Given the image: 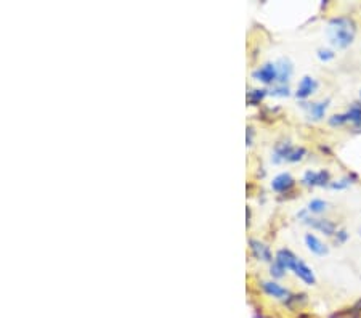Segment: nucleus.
Returning <instances> with one entry per match:
<instances>
[{
	"label": "nucleus",
	"mask_w": 361,
	"mask_h": 318,
	"mask_svg": "<svg viewBox=\"0 0 361 318\" xmlns=\"http://www.w3.org/2000/svg\"><path fill=\"white\" fill-rule=\"evenodd\" d=\"M305 222L308 225H312L313 228L320 230L324 235L328 236H332L336 233V224L331 222V220H326V219H305Z\"/></svg>",
	"instance_id": "nucleus-6"
},
{
	"label": "nucleus",
	"mask_w": 361,
	"mask_h": 318,
	"mask_svg": "<svg viewBox=\"0 0 361 318\" xmlns=\"http://www.w3.org/2000/svg\"><path fill=\"white\" fill-rule=\"evenodd\" d=\"M294 187V179L289 174H279L271 182V188L275 191H287Z\"/></svg>",
	"instance_id": "nucleus-9"
},
{
	"label": "nucleus",
	"mask_w": 361,
	"mask_h": 318,
	"mask_svg": "<svg viewBox=\"0 0 361 318\" xmlns=\"http://www.w3.org/2000/svg\"><path fill=\"white\" fill-rule=\"evenodd\" d=\"M284 272H286V270L281 267L279 263H276V262L273 263L271 269H270V273H271V275L275 277V278H283V277H284Z\"/></svg>",
	"instance_id": "nucleus-18"
},
{
	"label": "nucleus",
	"mask_w": 361,
	"mask_h": 318,
	"mask_svg": "<svg viewBox=\"0 0 361 318\" xmlns=\"http://www.w3.org/2000/svg\"><path fill=\"white\" fill-rule=\"evenodd\" d=\"M318 57H320V60H323V61H329V60L334 58V53L329 51V50H320V51H318Z\"/></svg>",
	"instance_id": "nucleus-21"
},
{
	"label": "nucleus",
	"mask_w": 361,
	"mask_h": 318,
	"mask_svg": "<svg viewBox=\"0 0 361 318\" xmlns=\"http://www.w3.org/2000/svg\"><path fill=\"white\" fill-rule=\"evenodd\" d=\"M246 140H248V145H251V141H252V129L251 127L248 129V135H246Z\"/></svg>",
	"instance_id": "nucleus-24"
},
{
	"label": "nucleus",
	"mask_w": 361,
	"mask_h": 318,
	"mask_svg": "<svg viewBox=\"0 0 361 318\" xmlns=\"http://www.w3.org/2000/svg\"><path fill=\"white\" fill-rule=\"evenodd\" d=\"M271 95L275 96H287L289 95V88L286 85H278L271 90Z\"/></svg>",
	"instance_id": "nucleus-20"
},
{
	"label": "nucleus",
	"mask_w": 361,
	"mask_h": 318,
	"mask_svg": "<svg viewBox=\"0 0 361 318\" xmlns=\"http://www.w3.org/2000/svg\"><path fill=\"white\" fill-rule=\"evenodd\" d=\"M249 244H251V249H252L254 255L257 259H262V260H265V262H271L273 260V255H271V252L268 249V246H265V244L257 241V240H251Z\"/></svg>",
	"instance_id": "nucleus-8"
},
{
	"label": "nucleus",
	"mask_w": 361,
	"mask_h": 318,
	"mask_svg": "<svg viewBox=\"0 0 361 318\" xmlns=\"http://www.w3.org/2000/svg\"><path fill=\"white\" fill-rule=\"evenodd\" d=\"M326 206L328 204H326L323 199H313V201H310V204H308V210L315 212V214H320V212H323L326 209Z\"/></svg>",
	"instance_id": "nucleus-15"
},
{
	"label": "nucleus",
	"mask_w": 361,
	"mask_h": 318,
	"mask_svg": "<svg viewBox=\"0 0 361 318\" xmlns=\"http://www.w3.org/2000/svg\"><path fill=\"white\" fill-rule=\"evenodd\" d=\"M347 114H334V116L329 119L331 126H342L343 122H347Z\"/></svg>",
	"instance_id": "nucleus-19"
},
{
	"label": "nucleus",
	"mask_w": 361,
	"mask_h": 318,
	"mask_svg": "<svg viewBox=\"0 0 361 318\" xmlns=\"http://www.w3.org/2000/svg\"><path fill=\"white\" fill-rule=\"evenodd\" d=\"M305 148H295V149H292V153L289 154V157H287V161H290V163H295V161H300V159L305 156Z\"/></svg>",
	"instance_id": "nucleus-17"
},
{
	"label": "nucleus",
	"mask_w": 361,
	"mask_h": 318,
	"mask_svg": "<svg viewBox=\"0 0 361 318\" xmlns=\"http://www.w3.org/2000/svg\"><path fill=\"white\" fill-rule=\"evenodd\" d=\"M326 108H328V104L326 103H313L310 106V114L315 118V119H321L326 113Z\"/></svg>",
	"instance_id": "nucleus-14"
},
{
	"label": "nucleus",
	"mask_w": 361,
	"mask_h": 318,
	"mask_svg": "<svg viewBox=\"0 0 361 318\" xmlns=\"http://www.w3.org/2000/svg\"><path fill=\"white\" fill-rule=\"evenodd\" d=\"M305 243L308 246V249H310L312 252H315L316 255H324L326 252H328V247H326V244H323L318 240V238H316L315 235H312V233L305 235Z\"/></svg>",
	"instance_id": "nucleus-11"
},
{
	"label": "nucleus",
	"mask_w": 361,
	"mask_h": 318,
	"mask_svg": "<svg viewBox=\"0 0 361 318\" xmlns=\"http://www.w3.org/2000/svg\"><path fill=\"white\" fill-rule=\"evenodd\" d=\"M348 183L350 182H347V180H340V183H332V188H345Z\"/></svg>",
	"instance_id": "nucleus-23"
},
{
	"label": "nucleus",
	"mask_w": 361,
	"mask_h": 318,
	"mask_svg": "<svg viewBox=\"0 0 361 318\" xmlns=\"http://www.w3.org/2000/svg\"><path fill=\"white\" fill-rule=\"evenodd\" d=\"M316 87H318V84H316V81L313 77L310 76H305L300 84H298V88H297V92H295V96L297 98H307V96H310L315 90H316Z\"/></svg>",
	"instance_id": "nucleus-5"
},
{
	"label": "nucleus",
	"mask_w": 361,
	"mask_h": 318,
	"mask_svg": "<svg viewBox=\"0 0 361 318\" xmlns=\"http://www.w3.org/2000/svg\"><path fill=\"white\" fill-rule=\"evenodd\" d=\"M348 238V235H347V232H343V230H340V232L337 233V236H336V243L337 244H342L343 241H345Z\"/></svg>",
	"instance_id": "nucleus-22"
},
{
	"label": "nucleus",
	"mask_w": 361,
	"mask_h": 318,
	"mask_svg": "<svg viewBox=\"0 0 361 318\" xmlns=\"http://www.w3.org/2000/svg\"><path fill=\"white\" fill-rule=\"evenodd\" d=\"M294 273L300 278L302 281H305L307 285H315L316 280H315V275H313V270L308 267L305 262H302L300 259H297L295 265H294Z\"/></svg>",
	"instance_id": "nucleus-4"
},
{
	"label": "nucleus",
	"mask_w": 361,
	"mask_h": 318,
	"mask_svg": "<svg viewBox=\"0 0 361 318\" xmlns=\"http://www.w3.org/2000/svg\"><path fill=\"white\" fill-rule=\"evenodd\" d=\"M290 74H292V66H290L289 61L281 60L278 66V81L281 82V85H286Z\"/></svg>",
	"instance_id": "nucleus-12"
},
{
	"label": "nucleus",
	"mask_w": 361,
	"mask_h": 318,
	"mask_svg": "<svg viewBox=\"0 0 361 318\" xmlns=\"http://www.w3.org/2000/svg\"><path fill=\"white\" fill-rule=\"evenodd\" d=\"M347 119L353 124H361V106L353 104L347 113Z\"/></svg>",
	"instance_id": "nucleus-13"
},
{
	"label": "nucleus",
	"mask_w": 361,
	"mask_h": 318,
	"mask_svg": "<svg viewBox=\"0 0 361 318\" xmlns=\"http://www.w3.org/2000/svg\"><path fill=\"white\" fill-rule=\"evenodd\" d=\"M262 288L271 297H276V299H281V300H289V297H290L289 291L283 286H279L278 283H275V281H262Z\"/></svg>",
	"instance_id": "nucleus-3"
},
{
	"label": "nucleus",
	"mask_w": 361,
	"mask_h": 318,
	"mask_svg": "<svg viewBox=\"0 0 361 318\" xmlns=\"http://www.w3.org/2000/svg\"><path fill=\"white\" fill-rule=\"evenodd\" d=\"M275 262L279 263L284 270H292L295 262H297V257L289 249H279L276 252V260Z\"/></svg>",
	"instance_id": "nucleus-7"
},
{
	"label": "nucleus",
	"mask_w": 361,
	"mask_h": 318,
	"mask_svg": "<svg viewBox=\"0 0 361 318\" xmlns=\"http://www.w3.org/2000/svg\"><path fill=\"white\" fill-rule=\"evenodd\" d=\"M353 23L347 18H334L329 23V37L332 45L337 48H347L355 39V28Z\"/></svg>",
	"instance_id": "nucleus-1"
},
{
	"label": "nucleus",
	"mask_w": 361,
	"mask_h": 318,
	"mask_svg": "<svg viewBox=\"0 0 361 318\" xmlns=\"http://www.w3.org/2000/svg\"><path fill=\"white\" fill-rule=\"evenodd\" d=\"M329 180V172L326 171H321V172H307L305 177H304V183L305 185H324L328 183Z\"/></svg>",
	"instance_id": "nucleus-10"
},
{
	"label": "nucleus",
	"mask_w": 361,
	"mask_h": 318,
	"mask_svg": "<svg viewBox=\"0 0 361 318\" xmlns=\"http://www.w3.org/2000/svg\"><path fill=\"white\" fill-rule=\"evenodd\" d=\"M359 96H361V93H359Z\"/></svg>",
	"instance_id": "nucleus-25"
},
{
	"label": "nucleus",
	"mask_w": 361,
	"mask_h": 318,
	"mask_svg": "<svg viewBox=\"0 0 361 318\" xmlns=\"http://www.w3.org/2000/svg\"><path fill=\"white\" fill-rule=\"evenodd\" d=\"M252 76L257 79V81H262L265 84H271V82L278 81V66L273 65V63H267V65L260 66L257 71H254Z\"/></svg>",
	"instance_id": "nucleus-2"
},
{
	"label": "nucleus",
	"mask_w": 361,
	"mask_h": 318,
	"mask_svg": "<svg viewBox=\"0 0 361 318\" xmlns=\"http://www.w3.org/2000/svg\"><path fill=\"white\" fill-rule=\"evenodd\" d=\"M265 95H267V90H252L249 93V96H248V100L252 104H257L259 101L263 100V96H265Z\"/></svg>",
	"instance_id": "nucleus-16"
}]
</instances>
